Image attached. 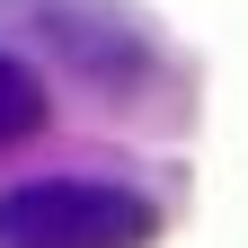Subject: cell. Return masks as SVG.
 <instances>
[{
  "label": "cell",
  "mask_w": 248,
  "mask_h": 248,
  "mask_svg": "<svg viewBox=\"0 0 248 248\" xmlns=\"http://www.w3.org/2000/svg\"><path fill=\"white\" fill-rule=\"evenodd\" d=\"M36 124H45V80L27 71L18 53H0V151H9V142H27Z\"/></svg>",
  "instance_id": "cell-2"
},
{
  "label": "cell",
  "mask_w": 248,
  "mask_h": 248,
  "mask_svg": "<svg viewBox=\"0 0 248 248\" xmlns=\"http://www.w3.org/2000/svg\"><path fill=\"white\" fill-rule=\"evenodd\" d=\"M151 204L98 177H36L0 195V248H142Z\"/></svg>",
  "instance_id": "cell-1"
}]
</instances>
